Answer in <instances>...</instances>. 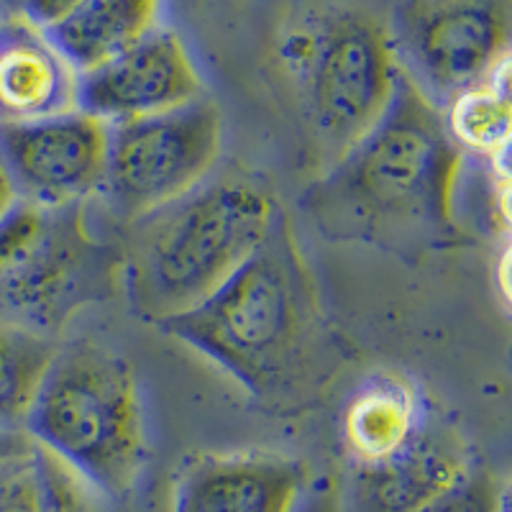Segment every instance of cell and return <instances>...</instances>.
Here are the masks:
<instances>
[{
	"instance_id": "cell-24",
	"label": "cell",
	"mask_w": 512,
	"mask_h": 512,
	"mask_svg": "<svg viewBox=\"0 0 512 512\" xmlns=\"http://www.w3.org/2000/svg\"><path fill=\"white\" fill-rule=\"evenodd\" d=\"M16 6H18V0H0V18L13 16V13H16Z\"/></svg>"
},
{
	"instance_id": "cell-6",
	"label": "cell",
	"mask_w": 512,
	"mask_h": 512,
	"mask_svg": "<svg viewBox=\"0 0 512 512\" xmlns=\"http://www.w3.org/2000/svg\"><path fill=\"white\" fill-rule=\"evenodd\" d=\"M80 208L16 200L0 218V308L16 313L13 326L41 333L103 287L111 264Z\"/></svg>"
},
{
	"instance_id": "cell-22",
	"label": "cell",
	"mask_w": 512,
	"mask_h": 512,
	"mask_svg": "<svg viewBox=\"0 0 512 512\" xmlns=\"http://www.w3.org/2000/svg\"><path fill=\"white\" fill-rule=\"evenodd\" d=\"M31 438L18 431H0V469L13 461H21L31 454Z\"/></svg>"
},
{
	"instance_id": "cell-5",
	"label": "cell",
	"mask_w": 512,
	"mask_h": 512,
	"mask_svg": "<svg viewBox=\"0 0 512 512\" xmlns=\"http://www.w3.org/2000/svg\"><path fill=\"white\" fill-rule=\"evenodd\" d=\"M285 62L305 121L328 167L354 149L390 108L400 64L387 26L359 11H331L292 31Z\"/></svg>"
},
{
	"instance_id": "cell-23",
	"label": "cell",
	"mask_w": 512,
	"mask_h": 512,
	"mask_svg": "<svg viewBox=\"0 0 512 512\" xmlns=\"http://www.w3.org/2000/svg\"><path fill=\"white\" fill-rule=\"evenodd\" d=\"M16 190H13L11 180H8V172L6 167H3V162H0V218L6 216L8 210L16 205Z\"/></svg>"
},
{
	"instance_id": "cell-4",
	"label": "cell",
	"mask_w": 512,
	"mask_h": 512,
	"mask_svg": "<svg viewBox=\"0 0 512 512\" xmlns=\"http://www.w3.org/2000/svg\"><path fill=\"white\" fill-rule=\"evenodd\" d=\"M24 433L90 489L123 497L146 459L134 369L90 341L57 349L31 402Z\"/></svg>"
},
{
	"instance_id": "cell-15",
	"label": "cell",
	"mask_w": 512,
	"mask_h": 512,
	"mask_svg": "<svg viewBox=\"0 0 512 512\" xmlns=\"http://www.w3.org/2000/svg\"><path fill=\"white\" fill-rule=\"evenodd\" d=\"M428 420L410 384L395 377L372 379L349 400L344 438L359 466H372L408 446Z\"/></svg>"
},
{
	"instance_id": "cell-8",
	"label": "cell",
	"mask_w": 512,
	"mask_h": 512,
	"mask_svg": "<svg viewBox=\"0 0 512 512\" xmlns=\"http://www.w3.org/2000/svg\"><path fill=\"white\" fill-rule=\"evenodd\" d=\"M387 34L400 70L443 108L510 59L512 0H397Z\"/></svg>"
},
{
	"instance_id": "cell-12",
	"label": "cell",
	"mask_w": 512,
	"mask_h": 512,
	"mask_svg": "<svg viewBox=\"0 0 512 512\" xmlns=\"http://www.w3.org/2000/svg\"><path fill=\"white\" fill-rule=\"evenodd\" d=\"M303 469L262 454L205 456L177 482L175 512H295Z\"/></svg>"
},
{
	"instance_id": "cell-9",
	"label": "cell",
	"mask_w": 512,
	"mask_h": 512,
	"mask_svg": "<svg viewBox=\"0 0 512 512\" xmlns=\"http://www.w3.org/2000/svg\"><path fill=\"white\" fill-rule=\"evenodd\" d=\"M111 126L67 111L36 121H0V162L16 198L39 208L82 205L103 190Z\"/></svg>"
},
{
	"instance_id": "cell-10",
	"label": "cell",
	"mask_w": 512,
	"mask_h": 512,
	"mask_svg": "<svg viewBox=\"0 0 512 512\" xmlns=\"http://www.w3.org/2000/svg\"><path fill=\"white\" fill-rule=\"evenodd\" d=\"M198 98H203L198 67L180 36L164 26L77 75V108L108 126L177 111Z\"/></svg>"
},
{
	"instance_id": "cell-21",
	"label": "cell",
	"mask_w": 512,
	"mask_h": 512,
	"mask_svg": "<svg viewBox=\"0 0 512 512\" xmlns=\"http://www.w3.org/2000/svg\"><path fill=\"white\" fill-rule=\"evenodd\" d=\"M82 3L85 0H18L16 13L36 29L49 31L70 16L75 8H80Z\"/></svg>"
},
{
	"instance_id": "cell-20",
	"label": "cell",
	"mask_w": 512,
	"mask_h": 512,
	"mask_svg": "<svg viewBox=\"0 0 512 512\" xmlns=\"http://www.w3.org/2000/svg\"><path fill=\"white\" fill-rule=\"evenodd\" d=\"M0 512H39V484L31 454L0 469Z\"/></svg>"
},
{
	"instance_id": "cell-1",
	"label": "cell",
	"mask_w": 512,
	"mask_h": 512,
	"mask_svg": "<svg viewBox=\"0 0 512 512\" xmlns=\"http://www.w3.org/2000/svg\"><path fill=\"white\" fill-rule=\"evenodd\" d=\"M461 149L443 113L402 72L377 126L308 192L326 236L359 239L390 251L446 246L459 233L454 192Z\"/></svg>"
},
{
	"instance_id": "cell-19",
	"label": "cell",
	"mask_w": 512,
	"mask_h": 512,
	"mask_svg": "<svg viewBox=\"0 0 512 512\" xmlns=\"http://www.w3.org/2000/svg\"><path fill=\"white\" fill-rule=\"evenodd\" d=\"M418 512H507V505L495 474L472 464L446 492Z\"/></svg>"
},
{
	"instance_id": "cell-18",
	"label": "cell",
	"mask_w": 512,
	"mask_h": 512,
	"mask_svg": "<svg viewBox=\"0 0 512 512\" xmlns=\"http://www.w3.org/2000/svg\"><path fill=\"white\" fill-rule=\"evenodd\" d=\"M31 466L39 484V512H103L88 484L57 456L34 446Z\"/></svg>"
},
{
	"instance_id": "cell-17",
	"label": "cell",
	"mask_w": 512,
	"mask_h": 512,
	"mask_svg": "<svg viewBox=\"0 0 512 512\" xmlns=\"http://www.w3.org/2000/svg\"><path fill=\"white\" fill-rule=\"evenodd\" d=\"M57 346L47 333L0 323V431L24 433L26 415Z\"/></svg>"
},
{
	"instance_id": "cell-3",
	"label": "cell",
	"mask_w": 512,
	"mask_h": 512,
	"mask_svg": "<svg viewBox=\"0 0 512 512\" xmlns=\"http://www.w3.org/2000/svg\"><path fill=\"white\" fill-rule=\"evenodd\" d=\"M159 328L216 361L254 395L282 387L315 333L308 272L285 221L208 300Z\"/></svg>"
},
{
	"instance_id": "cell-7",
	"label": "cell",
	"mask_w": 512,
	"mask_h": 512,
	"mask_svg": "<svg viewBox=\"0 0 512 512\" xmlns=\"http://www.w3.org/2000/svg\"><path fill=\"white\" fill-rule=\"evenodd\" d=\"M223 146L216 103L198 98L177 111L111 126L103 190L118 216L136 221L203 185Z\"/></svg>"
},
{
	"instance_id": "cell-2",
	"label": "cell",
	"mask_w": 512,
	"mask_h": 512,
	"mask_svg": "<svg viewBox=\"0 0 512 512\" xmlns=\"http://www.w3.org/2000/svg\"><path fill=\"white\" fill-rule=\"evenodd\" d=\"M280 210L246 177H218L185 198L136 218L123 256L128 297L164 323L208 300L269 239Z\"/></svg>"
},
{
	"instance_id": "cell-14",
	"label": "cell",
	"mask_w": 512,
	"mask_h": 512,
	"mask_svg": "<svg viewBox=\"0 0 512 512\" xmlns=\"http://www.w3.org/2000/svg\"><path fill=\"white\" fill-rule=\"evenodd\" d=\"M162 0H85L44 34L75 72H88L159 29Z\"/></svg>"
},
{
	"instance_id": "cell-11",
	"label": "cell",
	"mask_w": 512,
	"mask_h": 512,
	"mask_svg": "<svg viewBox=\"0 0 512 512\" xmlns=\"http://www.w3.org/2000/svg\"><path fill=\"white\" fill-rule=\"evenodd\" d=\"M472 466L469 451L448 425L428 420L395 456L356 474V512H418Z\"/></svg>"
},
{
	"instance_id": "cell-16",
	"label": "cell",
	"mask_w": 512,
	"mask_h": 512,
	"mask_svg": "<svg viewBox=\"0 0 512 512\" xmlns=\"http://www.w3.org/2000/svg\"><path fill=\"white\" fill-rule=\"evenodd\" d=\"M443 123L461 152H474L479 157H505L512 128L510 100V59L502 62L489 80L454 95L441 108Z\"/></svg>"
},
{
	"instance_id": "cell-13",
	"label": "cell",
	"mask_w": 512,
	"mask_h": 512,
	"mask_svg": "<svg viewBox=\"0 0 512 512\" xmlns=\"http://www.w3.org/2000/svg\"><path fill=\"white\" fill-rule=\"evenodd\" d=\"M75 108V67L26 18H0V121H36Z\"/></svg>"
}]
</instances>
